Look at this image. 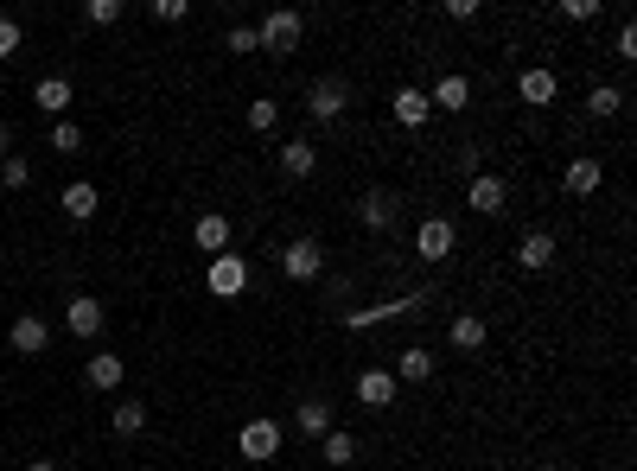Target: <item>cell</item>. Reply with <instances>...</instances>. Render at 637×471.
I'll use <instances>...</instances> for the list:
<instances>
[{
  "mask_svg": "<svg viewBox=\"0 0 637 471\" xmlns=\"http://www.w3.org/2000/svg\"><path fill=\"white\" fill-rule=\"evenodd\" d=\"M446 20H459V26H472V20H478V0H446Z\"/></svg>",
  "mask_w": 637,
  "mask_h": 471,
  "instance_id": "e575fe53",
  "label": "cell"
},
{
  "mask_svg": "<svg viewBox=\"0 0 637 471\" xmlns=\"http://www.w3.org/2000/svg\"><path fill=\"white\" fill-rule=\"evenodd\" d=\"M64 325H71L77 338H96V331H102V300H90V293H77V300L64 306Z\"/></svg>",
  "mask_w": 637,
  "mask_h": 471,
  "instance_id": "5bb4252c",
  "label": "cell"
},
{
  "mask_svg": "<svg viewBox=\"0 0 637 471\" xmlns=\"http://www.w3.org/2000/svg\"><path fill=\"white\" fill-rule=\"evenodd\" d=\"M122 376H128V363L115 357V351H96V357H90V370H83V382H90V389H102V395L122 389Z\"/></svg>",
  "mask_w": 637,
  "mask_h": 471,
  "instance_id": "7c38bea8",
  "label": "cell"
},
{
  "mask_svg": "<svg viewBox=\"0 0 637 471\" xmlns=\"http://www.w3.org/2000/svg\"><path fill=\"white\" fill-rule=\"evenodd\" d=\"M466 204H472L478 217H504V211H510V185H504V179H491V172H478L472 191H466Z\"/></svg>",
  "mask_w": 637,
  "mask_h": 471,
  "instance_id": "8992f818",
  "label": "cell"
},
{
  "mask_svg": "<svg viewBox=\"0 0 637 471\" xmlns=\"http://www.w3.org/2000/svg\"><path fill=\"white\" fill-rule=\"evenodd\" d=\"M26 471H58V459H26Z\"/></svg>",
  "mask_w": 637,
  "mask_h": 471,
  "instance_id": "d590c367",
  "label": "cell"
},
{
  "mask_svg": "<svg viewBox=\"0 0 637 471\" xmlns=\"http://www.w3.org/2000/svg\"><path fill=\"white\" fill-rule=\"evenodd\" d=\"M153 20H166V26H179V20H185V0H153Z\"/></svg>",
  "mask_w": 637,
  "mask_h": 471,
  "instance_id": "836d02e7",
  "label": "cell"
},
{
  "mask_svg": "<svg viewBox=\"0 0 637 471\" xmlns=\"http://www.w3.org/2000/svg\"><path fill=\"white\" fill-rule=\"evenodd\" d=\"M236 446H243V459H274V452H281V427L274 421H243V433H236Z\"/></svg>",
  "mask_w": 637,
  "mask_h": 471,
  "instance_id": "52a82bcc",
  "label": "cell"
},
{
  "mask_svg": "<svg viewBox=\"0 0 637 471\" xmlns=\"http://www.w3.org/2000/svg\"><path fill=\"white\" fill-rule=\"evenodd\" d=\"M281 274H287V281H319V274H325V249L313 236L287 242V249H281Z\"/></svg>",
  "mask_w": 637,
  "mask_h": 471,
  "instance_id": "6da1fadb",
  "label": "cell"
},
{
  "mask_svg": "<svg viewBox=\"0 0 637 471\" xmlns=\"http://www.w3.org/2000/svg\"><path fill=\"white\" fill-rule=\"evenodd\" d=\"M122 20V0H90V7H83V26H115Z\"/></svg>",
  "mask_w": 637,
  "mask_h": 471,
  "instance_id": "f1b7e54d",
  "label": "cell"
},
{
  "mask_svg": "<svg viewBox=\"0 0 637 471\" xmlns=\"http://www.w3.org/2000/svg\"><path fill=\"white\" fill-rule=\"evenodd\" d=\"M395 382H427L434 376V351H421V344H408L402 357H395V370H389Z\"/></svg>",
  "mask_w": 637,
  "mask_h": 471,
  "instance_id": "ffe728a7",
  "label": "cell"
},
{
  "mask_svg": "<svg viewBox=\"0 0 637 471\" xmlns=\"http://www.w3.org/2000/svg\"><path fill=\"white\" fill-rule=\"evenodd\" d=\"M529 471H555V465H529Z\"/></svg>",
  "mask_w": 637,
  "mask_h": 471,
  "instance_id": "8d00e7d4",
  "label": "cell"
},
{
  "mask_svg": "<svg viewBox=\"0 0 637 471\" xmlns=\"http://www.w3.org/2000/svg\"><path fill=\"white\" fill-rule=\"evenodd\" d=\"M319 452H325V465H357V440H351V433H325Z\"/></svg>",
  "mask_w": 637,
  "mask_h": 471,
  "instance_id": "d4e9b609",
  "label": "cell"
},
{
  "mask_svg": "<svg viewBox=\"0 0 637 471\" xmlns=\"http://www.w3.org/2000/svg\"><path fill=\"white\" fill-rule=\"evenodd\" d=\"M243 121H249L255 134H274V128H281V102H274V96H255L249 109H243Z\"/></svg>",
  "mask_w": 637,
  "mask_h": 471,
  "instance_id": "603a6c76",
  "label": "cell"
},
{
  "mask_svg": "<svg viewBox=\"0 0 637 471\" xmlns=\"http://www.w3.org/2000/svg\"><path fill=\"white\" fill-rule=\"evenodd\" d=\"M96 211H102L96 185H64V217H71V223H90Z\"/></svg>",
  "mask_w": 637,
  "mask_h": 471,
  "instance_id": "44dd1931",
  "label": "cell"
},
{
  "mask_svg": "<svg viewBox=\"0 0 637 471\" xmlns=\"http://www.w3.org/2000/svg\"><path fill=\"white\" fill-rule=\"evenodd\" d=\"M618 109H625V96H618L612 83H593L587 90V115H618Z\"/></svg>",
  "mask_w": 637,
  "mask_h": 471,
  "instance_id": "4316f807",
  "label": "cell"
},
{
  "mask_svg": "<svg viewBox=\"0 0 637 471\" xmlns=\"http://www.w3.org/2000/svg\"><path fill=\"white\" fill-rule=\"evenodd\" d=\"M427 90H395V121H402V128H427Z\"/></svg>",
  "mask_w": 637,
  "mask_h": 471,
  "instance_id": "7402d4cb",
  "label": "cell"
},
{
  "mask_svg": "<svg viewBox=\"0 0 637 471\" xmlns=\"http://www.w3.org/2000/svg\"><path fill=\"white\" fill-rule=\"evenodd\" d=\"M0 179H7V185H26V179H32V166L20 160V153H7V160H0Z\"/></svg>",
  "mask_w": 637,
  "mask_h": 471,
  "instance_id": "1f68e13d",
  "label": "cell"
},
{
  "mask_svg": "<svg viewBox=\"0 0 637 471\" xmlns=\"http://www.w3.org/2000/svg\"><path fill=\"white\" fill-rule=\"evenodd\" d=\"M344 102H351V83H344V77H319L313 90H306V115H313V121H338Z\"/></svg>",
  "mask_w": 637,
  "mask_h": 471,
  "instance_id": "3957f363",
  "label": "cell"
},
{
  "mask_svg": "<svg viewBox=\"0 0 637 471\" xmlns=\"http://www.w3.org/2000/svg\"><path fill=\"white\" fill-rule=\"evenodd\" d=\"M313 166H319V147L313 141H287L281 147V172H287V179H313Z\"/></svg>",
  "mask_w": 637,
  "mask_h": 471,
  "instance_id": "d6986e66",
  "label": "cell"
},
{
  "mask_svg": "<svg viewBox=\"0 0 637 471\" xmlns=\"http://www.w3.org/2000/svg\"><path fill=\"white\" fill-rule=\"evenodd\" d=\"M516 96H523L529 109H548V102H561V77L536 64V71H523V77H516Z\"/></svg>",
  "mask_w": 637,
  "mask_h": 471,
  "instance_id": "9c48e42d",
  "label": "cell"
},
{
  "mask_svg": "<svg viewBox=\"0 0 637 471\" xmlns=\"http://www.w3.org/2000/svg\"><path fill=\"white\" fill-rule=\"evenodd\" d=\"M83 147V128L77 121H58V128H51V153H77Z\"/></svg>",
  "mask_w": 637,
  "mask_h": 471,
  "instance_id": "f546056e",
  "label": "cell"
},
{
  "mask_svg": "<svg viewBox=\"0 0 637 471\" xmlns=\"http://www.w3.org/2000/svg\"><path fill=\"white\" fill-rule=\"evenodd\" d=\"M204 287H211L217 300H236V293L249 287V261H243V255H211V274H204Z\"/></svg>",
  "mask_w": 637,
  "mask_h": 471,
  "instance_id": "7a4b0ae2",
  "label": "cell"
},
{
  "mask_svg": "<svg viewBox=\"0 0 637 471\" xmlns=\"http://www.w3.org/2000/svg\"><path fill=\"white\" fill-rule=\"evenodd\" d=\"M357 401H364V408H389V401H395V376L389 370H364V376H357Z\"/></svg>",
  "mask_w": 637,
  "mask_h": 471,
  "instance_id": "e0dca14e",
  "label": "cell"
},
{
  "mask_svg": "<svg viewBox=\"0 0 637 471\" xmlns=\"http://www.w3.org/2000/svg\"><path fill=\"white\" fill-rule=\"evenodd\" d=\"M32 102H39V115H64L71 109V77H39L32 83Z\"/></svg>",
  "mask_w": 637,
  "mask_h": 471,
  "instance_id": "9a60e30c",
  "label": "cell"
},
{
  "mask_svg": "<svg viewBox=\"0 0 637 471\" xmlns=\"http://www.w3.org/2000/svg\"><path fill=\"white\" fill-rule=\"evenodd\" d=\"M255 39H262V51H274V58H281V51H294L300 45V13H268L262 26H255Z\"/></svg>",
  "mask_w": 637,
  "mask_h": 471,
  "instance_id": "5b68a950",
  "label": "cell"
},
{
  "mask_svg": "<svg viewBox=\"0 0 637 471\" xmlns=\"http://www.w3.org/2000/svg\"><path fill=\"white\" fill-rule=\"evenodd\" d=\"M109 421H115V433H128V440H134V433L147 427V408H141V401H122V408H115Z\"/></svg>",
  "mask_w": 637,
  "mask_h": 471,
  "instance_id": "83f0119b",
  "label": "cell"
},
{
  "mask_svg": "<svg viewBox=\"0 0 637 471\" xmlns=\"http://www.w3.org/2000/svg\"><path fill=\"white\" fill-rule=\"evenodd\" d=\"M472 102V77H459V71H446L434 90H427V109H446V115H459Z\"/></svg>",
  "mask_w": 637,
  "mask_h": 471,
  "instance_id": "30bf717a",
  "label": "cell"
},
{
  "mask_svg": "<svg viewBox=\"0 0 637 471\" xmlns=\"http://www.w3.org/2000/svg\"><path fill=\"white\" fill-rule=\"evenodd\" d=\"M7 344H13V351H20V357H45V344H51V325L39 319V312H26V319H13Z\"/></svg>",
  "mask_w": 637,
  "mask_h": 471,
  "instance_id": "ba28073f",
  "label": "cell"
},
{
  "mask_svg": "<svg viewBox=\"0 0 637 471\" xmlns=\"http://www.w3.org/2000/svg\"><path fill=\"white\" fill-rule=\"evenodd\" d=\"M357 217H364V230H395V198L389 191H364Z\"/></svg>",
  "mask_w": 637,
  "mask_h": 471,
  "instance_id": "ac0fdd59",
  "label": "cell"
},
{
  "mask_svg": "<svg viewBox=\"0 0 637 471\" xmlns=\"http://www.w3.org/2000/svg\"><path fill=\"white\" fill-rule=\"evenodd\" d=\"M300 433L325 440V433H332V408H325V401H306V408H300Z\"/></svg>",
  "mask_w": 637,
  "mask_h": 471,
  "instance_id": "484cf974",
  "label": "cell"
},
{
  "mask_svg": "<svg viewBox=\"0 0 637 471\" xmlns=\"http://www.w3.org/2000/svg\"><path fill=\"white\" fill-rule=\"evenodd\" d=\"M485 338H491V331H485V319H478V312H459V319L446 325V344H453V351H478Z\"/></svg>",
  "mask_w": 637,
  "mask_h": 471,
  "instance_id": "2e32d148",
  "label": "cell"
},
{
  "mask_svg": "<svg viewBox=\"0 0 637 471\" xmlns=\"http://www.w3.org/2000/svg\"><path fill=\"white\" fill-rule=\"evenodd\" d=\"M516 268H529V274L555 268V236H548V230H529L523 242H516Z\"/></svg>",
  "mask_w": 637,
  "mask_h": 471,
  "instance_id": "8fae6325",
  "label": "cell"
},
{
  "mask_svg": "<svg viewBox=\"0 0 637 471\" xmlns=\"http://www.w3.org/2000/svg\"><path fill=\"white\" fill-rule=\"evenodd\" d=\"M20 39H26L20 20H0V58H13V51H20Z\"/></svg>",
  "mask_w": 637,
  "mask_h": 471,
  "instance_id": "d6a6232c",
  "label": "cell"
},
{
  "mask_svg": "<svg viewBox=\"0 0 637 471\" xmlns=\"http://www.w3.org/2000/svg\"><path fill=\"white\" fill-rule=\"evenodd\" d=\"M192 242H198V249H204V255H223V249H230V217H217V211H204V217L192 223Z\"/></svg>",
  "mask_w": 637,
  "mask_h": 471,
  "instance_id": "4fadbf2b",
  "label": "cell"
},
{
  "mask_svg": "<svg viewBox=\"0 0 637 471\" xmlns=\"http://www.w3.org/2000/svg\"><path fill=\"white\" fill-rule=\"evenodd\" d=\"M236 51V58H249V51H262V39H255V26H230V39H223Z\"/></svg>",
  "mask_w": 637,
  "mask_h": 471,
  "instance_id": "4dcf8cb0",
  "label": "cell"
},
{
  "mask_svg": "<svg viewBox=\"0 0 637 471\" xmlns=\"http://www.w3.org/2000/svg\"><path fill=\"white\" fill-rule=\"evenodd\" d=\"M453 249H459V230H453L446 217H427L421 230H415V255H421V261H446Z\"/></svg>",
  "mask_w": 637,
  "mask_h": 471,
  "instance_id": "277c9868",
  "label": "cell"
},
{
  "mask_svg": "<svg viewBox=\"0 0 637 471\" xmlns=\"http://www.w3.org/2000/svg\"><path fill=\"white\" fill-rule=\"evenodd\" d=\"M599 179H606V172H599V160H574V166H567V191H574V198H593Z\"/></svg>",
  "mask_w": 637,
  "mask_h": 471,
  "instance_id": "cb8c5ba5",
  "label": "cell"
}]
</instances>
